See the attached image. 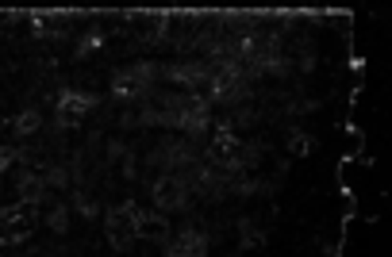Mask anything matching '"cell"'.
<instances>
[{"instance_id":"1","label":"cell","mask_w":392,"mask_h":257,"mask_svg":"<svg viewBox=\"0 0 392 257\" xmlns=\"http://www.w3.org/2000/svg\"><path fill=\"white\" fill-rule=\"evenodd\" d=\"M42 215V204H31V200H16V204H4V227H0V249L19 246L35 234Z\"/></svg>"},{"instance_id":"13","label":"cell","mask_w":392,"mask_h":257,"mask_svg":"<svg viewBox=\"0 0 392 257\" xmlns=\"http://www.w3.org/2000/svg\"><path fill=\"white\" fill-rule=\"evenodd\" d=\"M316 134L308 131H289V139H284V150H289V158H308V154H316Z\"/></svg>"},{"instance_id":"5","label":"cell","mask_w":392,"mask_h":257,"mask_svg":"<svg viewBox=\"0 0 392 257\" xmlns=\"http://www.w3.org/2000/svg\"><path fill=\"white\" fill-rule=\"evenodd\" d=\"M242 146H246V142H242L227 123H219V131L208 139V161L216 169H223V173H239L242 169Z\"/></svg>"},{"instance_id":"22","label":"cell","mask_w":392,"mask_h":257,"mask_svg":"<svg viewBox=\"0 0 392 257\" xmlns=\"http://www.w3.org/2000/svg\"><path fill=\"white\" fill-rule=\"evenodd\" d=\"M119 173H123L127 181H135V177H139V158H135L131 150H127L123 158H119Z\"/></svg>"},{"instance_id":"3","label":"cell","mask_w":392,"mask_h":257,"mask_svg":"<svg viewBox=\"0 0 392 257\" xmlns=\"http://www.w3.org/2000/svg\"><path fill=\"white\" fill-rule=\"evenodd\" d=\"M154 73H158L154 62H135V66L116 69V73H112V96H116L119 104H139V100L151 92Z\"/></svg>"},{"instance_id":"12","label":"cell","mask_w":392,"mask_h":257,"mask_svg":"<svg viewBox=\"0 0 392 257\" xmlns=\"http://www.w3.org/2000/svg\"><path fill=\"white\" fill-rule=\"evenodd\" d=\"M104 39H108V35H104V27H101V24H92L89 31H85L81 39H77V46H74V58H77V62L92 58V54H96V50L104 46Z\"/></svg>"},{"instance_id":"8","label":"cell","mask_w":392,"mask_h":257,"mask_svg":"<svg viewBox=\"0 0 392 257\" xmlns=\"http://www.w3.org/2000/svg\"><path fill=\"white\" fill-rule=\"evenodd\" d=\"M135 238H146V242H166L169 238V219L162 215V211H142L135 215Z\"/></svg>"},{"instance_id":"23","label":"cell","mask_w":392,"mask_h":257,"mask_svg":"<svg viewBox=\"0 0 392 257\" xmlns=\"http://www.w3.org/2000/svg\"><path fill=\"white\" fill-rule=\"evenodd\" d=\"M123 154H127V146H123L119 139H112V142H108V166H116V161L123 158Z\"/></svg>"},{"instance_id":"21","label":"cell","mask_w":392,"mask_h":257,"mask_svg":"<svg viewBox=\"0 0 392 257\" xmlns=\"http://www.w3.org/2000/svg\"><path fill=\"white\" fill-rule=\"evenodd\" d=\"M19 158H24V150H19V146H0V177L8 173Z\"/></svg>"},{"instance_id":"16","label":"cell","mask_w":392,"mask_h":257,"mask_svg":"<svg viewBox=\"0 0 392 257\" xmlns=\"http://www.w3.org/2000/svg\"><path fill=\"white\" fill-rule=\"evenodd\" d=\"M39 223H46V227H51V231L62 238V234L69 231V208L62 204V200H54L51 208H46V215H39Z\"/></svg>"},{"instance_id":"9","label":"cell","mask_w":392,"mask_h":257,"mask_svg":"<svg viewBox=\"0 0 392 257\" xmlns=\"http://www.w3.org/2000/svg\"><path fill=\"white\" fill-rule=\"evenodd\" d=\"M66 24H69V12H31L27 16V27H31V35L35 39H54V35H62L66 31Z\"/></svg>"},{"instance_id":"24","label":"cell","mask_w":392,"mask_h":257,"mask_svg":"<svg viewBox=\"0 0 392 257\" xmlns=\"http://www.w3.org/2000/svg\"><path fill=\"white\" fill-rule=\"evenodd\" d=\"M0 227H4V204H0Z\"/></svg>"},{"instance_id":"4","label":"cell","mask_w":392,"mask_h":257,"mask_svg":"<svg viewBox=\"0 0 392 257\" xmlns=\"http://www.w3.org/2000/svg\"><path fill=\"white\" fill-rule=\"evenodd\" d=\"M189 196L192 192H189V184H185L181 173H162V177H154V184H151L154 211H162V215H169V211H185L192 204Z\"/></svg>"},{"instance_id":"18","label":"cell","mask_w":392,"mask_h":257,"mask_svg":"<svg viewBox=\"0 0 392 257\" xmlns=\"http://www.w3.org/2000/svg\"><path fill=\"white\" fill-rule=\"evenodd\" d=\"M39 177H42V188L46 192L51 188H69V169H62V166H42Z\"/></svg>"},{"instance_id":"6","label":"cell","mask_w":392,"mask_h":257,"mask_svg":"<svg viewBox=\"0 0 392 257\" xmlns=\"http://www.w3.org/2000/svg\"><path fill=\"white\" fill-rule=\"evenodd\" d=\"M96 108V96L85 89H62L58 92V104H54V123L62 131H74V127L85 123V116Z\"/></svg>"},{"instance_id":"7","label":"cell","mask_w":392,"mask_h":257,"mask_svg":"<svg viewBox=\"0 0 392 257\" xmlns=\"http://www.w3.org/2000/svg\"><path fill=\"white\" fill-rule=\"evenodd\" d=\"M212 127V104L201 96V92H185L181 108H177V123L173 131H185V134H201Z\"/></svg>"},{"instance_id":"15","label":"cell","mask_w":392,"mask_h":257,"mask_svg":"<svg viewBox=\"0 0 392 257\" xmlns=\"http://www.w3.org/2000/svg\"><path fill=\"white\" fill-rule=\"evenodd\" d=\"M12 131H16L19 139H31V134H39V131H42V112H39V108L19 112V116L12 119Z\"/></svg>"},{"instance_id":"11","label":"cell","mask_w":392,"mask_h":257,"mask_svg":"<svg viewBox=\"0 0 392 257\" xmlns=\"http://www.w3.org/2000/svg\"><path fill=\"white\" fill-rule=\"evenodd\" d=\"M269 246V227H258L254 219H239V249H266Z\"/></svg>"},{"instance_id":"19","label":"cell","mask_w":392,"mask_h":257,"mask_svg":"<svg viewBox=\"0 0 392 257\" xmlns=\"http://www.w3.org/2000/svg\"><path fill=\"white\" fill-rule=\"evenodd\" d=\"M162 257H189V227L162 242Z\"/></svg>"},{"instance_id":"17","label":"cell","mask_w":392,"mask_h":257,"mask_svg":"<svg viewBox=\"0 0 392 257\" xmlns=\"http://www.w3.org/2000/svg\"><path fill=\"white\" fill-rule=\"evenodd\" d=\"M66 208H74L77 211V215H81V219H96V215H101V204H96V200H92L89 196V192H85V188H74V196H69V204H66Z\"/></svg>"},{"instance_id":"14","label":"cell","mask_w":392,"mask_h":257,"mask_svg":"<svg viewBox=\"0 0 392 257\" xmlns=\"http://www.w3.org/2000/svg\"><path fill=\"white\" fill-rule=\"evenodd\" d=\"M185 184H189V192H201V196H208L212 188H219V177H216V169L196 166V169H192V177H185Z\"/></svg>"},{"instance_id":"10","label":"cell","mask_w":392,"mask_h":257,"mask_svg":"<svg viewBox=\"0 0 392 257\" xmlns=\"http://www.w3.org/2000/svg\"><path fill=\"white\" fill-rule=\"evenodd\" d=\"M12 184H16V192H19V200H31V204H42V200L51 196V192L42 188V177L35 173L31 166H24V169H16L12 173Z\"/></svg>"},{"instance_id":"2","label":"cell","mask_w":392,"mask_h":257,"mask_svg":"<svg viewBox=\"0 0 392 257\" xmlns=\"http://www.w3.org/2000/svg\"><path fill=\"white\" fill-rule=\"evenodd\" d=\"M135 215H139V200H123V204H112V208L101 211V223H104V238H108L112 249L127 254L135 246Z\"/></svg>"},{"instance_id":"20","label":"cell","mask_w":392,"mask_h":257,"mask_svg":"<svg viewBox=\"0 0 392 257\" xmlns=\"http://www.w3.org/2000/svg\"><path fill=\"white\" fill-rule=\"evenodd\" d=\"M208 234L196 231V227H189V257H208Z\"/></svg>"}]
</instances>
